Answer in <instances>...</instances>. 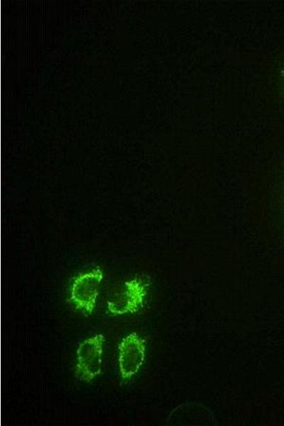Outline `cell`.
Returning <instances> with one entry per match:
<instances>
[{"instance_id": "277c9868", "label": "cell", "mask_w": 284, "mask_h": 426, "mask_svg": "<svg viewBox=\"0 0 284 426\" xmlns=\"http://www.w3.org/2000/svg\"><path fill=\"white\" fill-rule=\"evenodd\" d=\"M145 286L136 279L126 282L124 290L107 301L109 312L113 315L134 313L143 307Z\"/></svg>"}, {"instance_id": "6da1fadb", "label": "cell", "mask_w": 284, "mask_h": 426, "mask_svg": "<svg viewBox=\"0 0 284 426\" xmlns=\"http://www.w3.org/2000/svg\"><path fill=\"white\" fill-rule=\"evenodd\" d=\"M105 339L99 334L84 340L77 350L75 376L90 382L102 372L103 345Z\"/></svg>"}, {"instance_id": "7a4b0ae2", "label": "cell", "mask_w": 284, "mask_h": 426, "mask_svg": "<svg viewBox=\"0 0 284 426\" xmlns=\"http://www.w3.org/2000/svg\"><path fill=\"white\" fill-rule=\"evenodd\" d=\"M103 275L99 269L80 275L70 288V301L76 310L91 316L96 306L99 286Z\"/></svg>"}, {"instance_id": "3957f363", "label": "cell", "mask_w": 284, "mask_h": 426, "mask_svg": "<svg viewBox=\"0 0 284 426\" xmlns=\"http://www.w3.org/2000/svg\"><path fill=\"white\" fill-rule=\"evenodd\" d=\"M145 342L136 332L123 338L119 346V364L121 376L127 380L134 376L143 363Z\"/></svg>"}]
</instances>
